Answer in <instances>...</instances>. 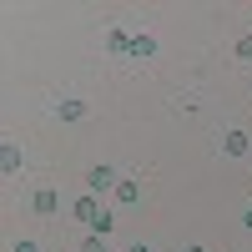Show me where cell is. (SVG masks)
Instances as JSON below:
<instances>
[{"mask_svg": "<svg viewBox=\"0 0 252 252\" xmlns=\"http://www.w3.org/2000/svg\"><path fill=\"white\" fill-rule=\"evenodd\" d=\"M10 252H40V247H35V242H31V237H26V242H15V247H10Z\"/></svg>", "mask_w": 252, "mask_h": 252, "instance_id": "7c38bea8", "label": "cell"}, {"mask_svg": "<svg viewBox=\"0 0 252 252\" xmlns=\"http://www.w3.org/2000/svg\"><path fill=\"white\" fill-rule=\"evenodd\" d=\"M86 111H91V106H86L81 96H61V101H56V116H61V121H86Z\"/></svg>", "mask_w": 252, "mask_h": 252, "instance_id": "7a4b0ae2", "label": "cell"}, {"mask_svg": "<svg viewBox=\"0 0 252 252\" xmlns=\"http://www.w3.org/2000/svg\"><path fill=\"white\" fill-rule=\"evenodd\" d=\"M237 61H252V35H242V40H237Z\"/></svg>", "mask_w": 252, "mask_h": 252, "instance_id": "8fae6325", "label": "cell"}, {"mask_svg": "<svg viewBox=\"0 0 252 252\" xmlns=\"http://www.w3.org/2000/svg\"><path fill=\"white\" fill-rule=\"evenodd\" d=\"M116 182H121V177L111 172L106 161H101V166H91V172H86V192H91V197H101V192H116Z\"/></svg>", "mask_w": 252, "mask_h": 252, "instance_id": "6da1fadb", "label": "cell"}, {"mask_svg": "<svg viewBox=\"0 0 252 252\" xmlns=\"http://www.w3.org/2000/svg\"><path fill=\"white\" fill-rule=\"evenodd\" d=\"M131 56H136V61H152V56H157V35H152V31H136Z\"/></svg>", "mask_w": 252, "mask_h": 252, "instance_id": "8992f818", "label": "cell"}, {"mask_svg": "<svg viewBox=\"0 0 252 252\" xmlns=\"http://www.w3.org/2000/svg\"><path fill=\"white\" fill-rule=\"evenodd\" d=\"M126 252H152V242H131V247H126Z\"/></svg>", "mask_w": 252, "mask_h": 252, "instance_id": "4fadbf2b", "label": "cell"}, {"mask_svg": "<svg viewBox=\"0 0 252 252\" xmlns=\"http://www.w3.org/2000/svg\"><path fill=\"white\" fill-rule=\"evenodd\" d=\"M242 227H247V232H252V207H247V212H242Z\"/></svg>", "mask_w": 252, "mask_h": 252, "instance_id": "5bb4252c", "label": "cell"}, {"mask_svg": "<svg viewBox=\"0 0 252 252\" xmlns=\"http://www.w3.org/2000/svg\"><path fill=\"white\" fill-rule=\"evenodd\" d=\"M31 207H35L40 217H51V212H61V192H56V187H40V192L31 197Z\"/></svg>", "mask_w": 252, "mask_h": 252, "instance_id": "277c9868", "label": "cell"}, {"mask_svg": "<svg viewBox=\"0 0 252 252\" xmlns=\"http://www.w3.org/2000/svg\"><path fill=\"white\" fill-rule=\"evenodd\" d=\"M131 40H136L131 31H111V35H106V51H111V56H131Z\"/></svg>", "mask_w": 252, "mask_h": 252, "instance_id": "ba28073f", "label": "cell"}, {"mask_svg": "<svg viewBox=\"0 0 252 252\" xmlns=\"http://www.w3.org/2000/svg\"><path fill=\"white\" fill-rule=\"evenodd\" d=\"M182 252H207V247H202V242H192V247H182Z\"/></svg>", "mask_w": 252, "mask_h": 252, "instance_id": "9a60e30c", "label": "cell"}, {"mask_svg": "<svg viewBox=\"0 0 252 252\" xmlns=\"http://www.w3.org/2000/svg\"><path fill=\"white\" fill-rule=\"evenodd\" d=\"M81 252H111V247H106V237H86V242H81Z\"/></svg>", "mask_w": 252, "mask_h": 252, "instance_id": "30bf717a", "label": "cell"}, {"mask_svg": "<svg viewBox=\"0 0 252 252\" xmlns=\"http://www.w3.org/2000/svg\"><path fill=\"white\" fill-rule=\"evenodd\" d=\"M71 212H76L81 222H86V227H91V222H96L101 212H106V207H101V197H91V192H81V197H76V207H71Z\"/></svg>", "mask_w": 252, "mask_h": 252, "instance_id": "3957f363", "label": "cell"}, {"mask_svg": "<svg viewBox=\"0 0 252 252\" xmlns=\"http://www.w3.org/2000/svg\"><path fill=\"white\" fill-rule=\"evenodd\" d=\"M222 152H227V157H247V152H252L247 131H222Z\"/></svg>", "mask_w": 252, "mask_h": 252, "instance_id": "5b68a950", "label": "cell"}, {"mask_svg": "<svg viewBox=\"0 0 252 252\" xmlns=\"http://www.w3.org/2000/svg\"><path fill=\"white\" fill-rule=\"evenodd\" d=\"M116 202H121V207L141 202V182H136V177H121V182H116Z\"/></svg>", "mask_w": 252, "mask_h": 252, "instance_id": "52a82bcc", "label": "cell"}, {"mask_svg": "<svg viewBox=\"0 0 252 252\" xmlns=\"http://www.w3.org/2000/svg\"><path fill=\"white\" fill-rule=\"evenodd\" d=\"M0 166H5V172H20V152L15 146H0Z\"/></svg>", "mask_w": 252, "mask_h": 252, "instance_id": "9c48e42d", "label": "cell"}]
</instances>
